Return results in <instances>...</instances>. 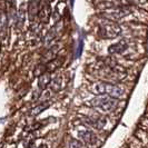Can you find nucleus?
<instances>
[{"mask_svg": "<svg viewBox=\"0 0 148 148\" xmlns=\"http://www.w3.org/2000/svg\"><path fill=\"white\" fill-rule=\"evenodd\" d=\"M91 90L97 95H107L114 98H119L124 95V89L121 87L107 82H99L94 84L91 86Z\"/></svg>", "mask_w": 148, "mask_h": 148, "instance_id": "1", "label": "nucleus"}, {"mask_svg": "<svg viewBox=\"0 0 148 148\" xmlns=\"http://www.w3.org/2000/svg\"><path fill=\"white\" fill-rule=\"evenodd\" d=\"M98 34L100 37L105 39H114V38H117L121 34V27L118 23L108 19L106 21L99 23Z\"/></svg>", "mask_w": 148, "mask_h": 148, "instance_id": "2", "label": "nucleus"}, {"mask_svg": "<svg viewBox=\"0 0 148 148\" xmlns=\"http://www.w3.org/2000/svg\"><path fill=\"white\" fill-rule=\"evenodd\" d=\"M89 104L92 107H96L103 111H110L114 110L118 106V100H117V98H114V97L101 95V96L92 98Z\"/></svg>", "mask_w": 148, "mask_h": 148, "instance_id": "3", "label": "nucleus"}, {"mask_svg": "<svg viewBox=\"0 0 148 148\" xmlns=\"http://www.w3.org/2000/svg\"><path fill=\"white\" fill-rule=\"evenodd\" d=\"M130 8L128 6H116V7H112L107 9L106 11H104V16L107 17L108 19H120V18H124L130 14Z\"/></svg>", "mask_w": 148, "mask_h": 148, "instance_id": "4", "label": "nucleus"}, {"mask_svg": "<svg viewBox=\"0 0 148 148\" xmlns=\"http://www.w3.org/2000/svg\"><path fill=\"white\" fill-rule=\"evenodd\" d=\"M51 16V7H50V1L49 0H41L38 7V17L40 21L47 23L50 19Z\"/></svg>", "mask_w": 148, "mask_h": 148, "instance_id": "5", "label": "nucleus"}, {"mask_svg": "<svg viewBox=\"0 0 148 148\" xmlns=\"http://www.w3.org/2000/svg\"><path fill=\"white\" fill-rule=\"evenodd\" d=\"M78 137L82 139V141L85 143V145H94L96 144L97 137L96 135L92 133V132H89V130H80L78 133Z\"/></svg>", "mask_w": 148, "mask_h": 148, "instance_id": "6", "label": "nucleus"}, {"mask_svg": "<svg viewBox=\"0 0 148 148\" xmlns=\"http://www.w3.org/2000/svg\"><path fill=\"white\" fill-rule=\"evenodd\" d=\"M58 51H59V47L58 46H52L50 47L47 51L45 52V55L42 56V61L44 64H47L49 61H51L52 59H55L58 56Z\"/></svg>", "mask_w": 148, "mask_h": 148, "instance_id": "7", "label": "nucleus"}, {"mask_svg": "<svg viewBox=\"0 0 148 148\" xmlns=\"http://www.w3.org/2000/svg\"><path fill=\"white\" fill-rule=\"evenodd\" d=\"M51 82V76H50V73L49 71H46L44 74H41L39 76V79H38V87L40 90H44L46 89L49 84Z\"/></svg>", "mask_w": 148, "mask_h": 148, "instance_id": "8", "label": "nucleus"}, {"mask_svg": "<svg viewBox=\"0 0 148 148\" xmlns=\"http://www.w3.org/2000/svg\"><path fill=\"white\" fill-rule=\"evenodd\" d=\"M127 48H128V44L125 40H121V41H118L116 44L109 46L108 51L110 53H119V52H124Z\"/></svg>", "mask_w": 148, "mask_h": 148, "instance_id": "9", "label": "nucleus"}, {"mask_svg": "<svg viewBox=\"0 0 148 148\" xmlns=\"http://www.w3.org/2000/svg\"><path fill=\"white\" fill-rule=\"evenodd\" d=\"M38 1L37 0H29L28 2V16L30 21H34L36 16H38Z\"/></svg>", "mask_w": 148, "mask_h": 148, "instance_id": "10", "label": "nucleus"}, {"mask_svg": "<svg viewBox=\"0 0 148 148\" xmlns=\"http://www.w3.org/2000/svg\"><path fill=\"white\" fill-rule=\"evenodd\" d=\"M49 86H50V89H51L52 91H59V90H61L62 86H64L62 77L61 76H56L55 78H51V82L49 84Z\"/></svg>", "mask_w": 148, "mask_h": 148, "instance_id": "11", "label": "nucleus"}, {"mask_svg": "<svg viewBox=\"0 0 148 148\" xmlns=\"http://www.w3.org/2000/svg\"><path fill=\"white\" fill-rule=\"evenodd\" d=\"M48 107H49V103H42V104L36 106L35 108H32V109L30 110V115H31V116H37L39 114H41L45 109H47Z\"/></svg>", "mask_w": 148, "mask_h": 148, "instance_id": "12", "label": "nucleus"}, {"mask_svg": "<svg viewBox=\"0 0 148 148\" xmlns=\"http://www.w3.org/2000/svg\"><path fill=\"white\" fill-rule=\"evenodd\" d=\"M57 34H58V25H55L51 29L48 31V34L46 36V39H45V44H49L52 39L57 36Z\"/></svg>", "mask_w": 148, "mask_h": 148, "instance_id": "13", "label": "nucleus"}, {"mask_svg": "<svg viewBox=\"0 0 148 148\" xmlns=\"http://www.w3.org/2000/svg\"><path fill=\"white\" fill-rule=\"evenodd\" d=\"M47 71V68H46V64H44V62H41V64H39L37 67H36V69H35V76L36 77H39L41 74H44V73H46Z\"/></svg>", "mask_w": 148, "mask_h": 148, "instance_id": "14", "label": "nucleus"}, {"mask_svg": "<svg viewBox=\"0 0 148 148\" xmlns=\"http://www.w3.org/2000/svg\"><path fill=\"white\" fill-rule=\"evenodd\" d=\"M17 19H18V22H17L18 26H21L22 23H23V21H25V12H23L22 9L19 10V14L17 16Z\"/></svg>", "mask_w": 148, "mask_h": 148, "instance_id": "15", "label": "nucleus"}, {"mask_svg": "<svg viewBox=\"0 0 148 148\" xmlns=\"http://www.w3.org/2000/svg\"><path fill=\"white\" fill-rule=\"evenodd\" d=\"M68 146H69V147H84L85 144L80 143L79 140H71V143L68 144Z\"/></svg>", "mask_w": 148, "mask_h": 148, "instance_id": "16", "label": "nucleus"}, {"mask_svg": "<svg viewBox=\"0 0 148 148\" xmlns=\"http://www.w3.org/2000/svg\"><path fill=\"white\" fill-rule=\"evenodd\" d=\"M132 1H138V2H140V3H144L146 0H132Z\"/></svg>", "mask_w": 148, "mask_h": 148, "instance_id": "17", "label": "nucleus"}]
</instances>
